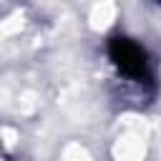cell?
<instances>
[{
	"label": "cell",
	"instance_id": "1",
	"mask_svg": "<svg viewBox=\"0 0 161 161\" xmlns=\"http://www.w3.org/2000/svg\"><path fill=\"white\" fill-rule=\"evenodd\" d=\"M108 58H111V63L116 65V70L123 78H128L133 83H141V86L151 83L148 55H146V50L136 40L123 38V35L111 38V43H108Z\"/></svg>",
	"mask_w": 161,
	"mask_h": 161
},
{
	"label": "cell",
	"instance_id": "2",
	"mask_svg": "<svg viewBox=\"0 0 161 161\" xmlns=\"http://www.w3.org/2000/svg\"><path fill=\"white\" fill-rule=\"evenodd\" d=\"M158 3H161V0H158Z\"/></svg>",
	"mask_w": 161,
	"mask_h": 161
}]
</instances>
